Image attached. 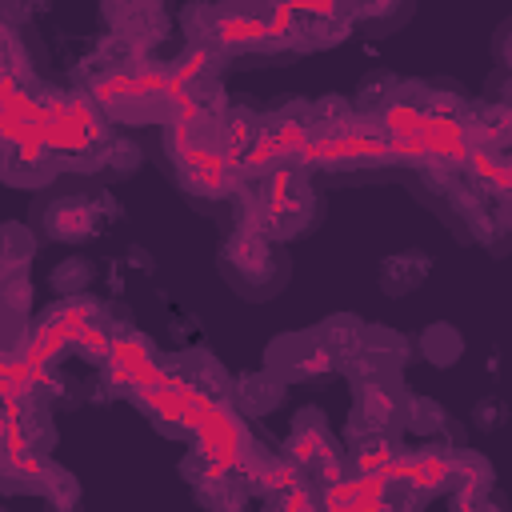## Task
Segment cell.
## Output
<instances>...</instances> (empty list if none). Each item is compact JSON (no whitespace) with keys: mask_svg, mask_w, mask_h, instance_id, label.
<instances>
[{"mask_svg":"<svg viewBox=\"0 0 512 512\" xmlns=\"http://www.w3.org/2000/svg\"><path fill=\"white\" fill-rule=\"evenodd\" d=\"M508 420H512V408H508L504 396H480V400L472 404V424H476L480 432H500Z\"/></svg>","mask_w":512,"mask_h":512,"instance_id":"cell-27","label":"cell"},{"mask_svg":"<svg viewBox=\"0 0 512 512\" xmlns=\"http://www.w3.org/2000/svg\"><path fill=\"white\" fill-rule=\"evenodd\" d=\"M4 316L8 320H28L32 316V276L20 272V276H4Z\"/></svg>","mask_w":512,"mask_h":512,"instance_id":"cell-25","label":"cell"},{"mask_svg":"<svg viewBox=\"0 0 512 512\" xmlns=\"http://www.w3.org/2000/svg\"><path fill=\"white\" fill-rule=\"evenodd\" d=\"M352 388V408H348V424L344 436L356 432H404V416H408V384L404 376H368L348 384Z\"/></svg>","mask_w":512,"mask_h":512,"instance_id":"cell-7","label":"cell"},{"mask_svg":"<svg viewBox=\"0 0 512 512\" xmlns=\"http://www.w3.org/2000/svg\"><path fill=\"white\" fill-rule=\"evenodd\" d=\"M484 100H492V104H500V108L512 112V72L496 68V72L484 80Z\"/></svg>","mask_w":512,"mask_h":512,"instance_id":"cell-29","label":"cell"},{"mask_svg":"<svg viewBox=\"0 0 512 512\" xmlns=\"http://www.w3.org/2000/svg\"><path fill=\"white\" fill-rule=\"evenodd\" d=\"M412 344H416V356L424 360V364H432V368H456L460 364V356H464V332L456 328V324H448V320H432V324H424L416 336H412Z\"/></svg>","mask_w":512,"mask_h":512,"instance_id":"cell-18","label":"cell"},{"mask_svg":"<svg viewBox=\"0 0 512 512\" xmlns=\"http://www.w3.org/2000/svg\"><path fill=\"white\" fill-rule=\"evenodd\" d=\"M316 120H312V100L284 96L272 108H264V140L280 164H304L308 144H312ZM308 168V164H304Z\"/></svg>","mask_w":512,"mask_h":512,"instance_id":"cell-10","label":"cell"},{"mask_svg":"<svg viewBox=\"0 0 512 512\" xmlns=\"http://www.w3.org/2000/svg\"><path fill=\"white\" fill-rule=\"evenodd\" d=\"M400 84H404V80H400L396 72L376 68V72H368V76L360 80V88H356V96H352V108H356V112H368V116H384V112L396 104Z\"/></svg>","mask_w":512,"mask_h":512,"instance_id":"cell-21","label":"cell"},{"mask_svg":"<svg viewBox=\"0 0 512 512\" xmlns=\"http://www.w3.org/2000/svg\"><path fill=\"white\" fill-rule=\"evenodd\" d=\"M400 452H404V436H396V432L348 436V456H352V468L364 484H388L400 468Z\"/></svg>","mask_w":512,"mask_h":512,"instance_id":"cell-14","label":"cell"},{"mask_svg":"<svg viewBox=\"0 0 512 512\" xmlns=\"http://www.w3.org/2000/svg\"><path fill=\"white\" fill-rule=\"evenodd\" d=\"M216 272L244 304H268L292 284V256L288 244H276L256 224H228L224 240L216 244Z\"/></svg>","mask_w":512,"mask_h":512,"instance_id":"cell-3","label":"cell"},{"mask_svg":"<svg viewBox=\"0 0 512 512\" xmlns=\"http://www.w3.org/2000/svg\"><path fill=\"white\" fill-rule=\"evenodd\" d=\"M92 280H96V264H92L88 256H64V260L48 272V288H52L56 296H80V292L92 288Z\"/></svg>","mask_w":512,"mask_h":512,"instance_id":"cell-23","label":"cell"},{"mask_svg":"<svg viewBox=\"0 0 512 512\" xmlns=\"http://www.w3.org/2000/svg\"><path fill=\"white\" fill-rule=\"evenodd\" d=\"M412 356H416L412 336H404V332H396L388 324H368L364 344L340 364V376L348 384L368 380V376H404V368L412 364Z\"/></svg>","mask_w":512,"mask_h":512,"instance_id":"cell-9","label":"cell"},{"mask_svg":"<svg viewBox=\"0 0 512 512\" xmlns=\"http://www.w3.org/2000/svg\"><path fill=\"white\" fill-rule=\"evenodd\" d=\"M264 364L276 376H284L288 384H316V380L340 376V356L320 340L316 324L272 336L264 344Z\"/></svg>","mask_w":512,"mask_h":512,"instance_id":"cell-6","label":"cell"},{"mask_svg":"<svg viewBox=\"0 0 512 512\" xmlns=\"http://www.w3.org/2000/svg\"><path fill=\"white\" fill-rule=\"evenodd\" d=\"M316 332H320V340L340 356V364L364 344V336H368V320L364 316H356V312H328L320 324H316Z\"/></svg>","mask_w":512,"mask_h":512,"instance_id":"cell-19","label":"cell"},{"mask_svg":"<svg viewBox=\"0 0 512 512\" xmlns=\"http://www.w3.org/2000/svg\"><path fill=\"white\" fill-rule=\"evenodd\" d=\"M428 276H432V256L424 248H400V252H388L376 264V284L392 300L412 296L416 288H424Z\"/></svg>","mask_w":512,"mask_h":512,"instance_id":"cell-15","label":"cell"},{"mask_svg":"<svg viewBox=\"0 0 512 512\" xmlns=\"http://www.w3.org/2000/svg\"><path fill=\"white\" fill-rule=\"evenodd\" d=\"M272 4H280V8H292V12H296V0H272Z\"/></svg>","mask_w":512,"mask_h":512,"instance_id":"cell-30","label":"cell"},{"mask_svg":"<svg viewBox=\"0 0 512 512\" xmlns=\"http://www.w3.org/2000/svg\"><path fill=\"white\" fill-rule=\"evenodd\" d=\"M180 20L192 44L212 48L228 64H252L272 24V0H196Z\"/></svg>","mask_w":512,"mask_h":512,"instance_id":"cell-4","label":"cell"},{"mask_svg":"<svg viewBox=\"0 0 512 512\" xmlns=\"http://www.w3.org/2000/svg\"><path fill=\"white\" fill-rule=\"evenodd\" d=\"M180 376H184L188 392H192L208 412L236 404V376L224 372V364H220L208 348L184 352V356H180Z\"/></svg>","mask_w":512,"mask_h":512,"instance_id":"cell-12","label":"cell"},{"mask_svg":"<svg viewBox=\"0 0 512 512\" xmlns=\"http://www.w3.org/2000/svg\"><path fill=\"white\" fill-rule=\"evenodd\" d=\"M4 184L12 188H32V192H44L60 172V156L52 148V140L44 136V128H20V124H8L4 128Z\"/></svg>","mask_w":512,"mask_h":512,"instance_id":"cell-8","label":"cell"},{"mask_svg":"<svg viewBox=\"0 0 512 512\" xmlns=\"http://www.w3.org/2000/svg\"><path fill=\"white\" fill-rule=\"evenodd\" d=\"M340 448H344V444H340V436L332 432L324 408L304 404V408L292 416L288 436H284V456H288L292 464H300V468L308 472V468H316L320 460H328V456L340 452Z\"/></svg>","mask_w":512,"mask_h":512,"instance_id":"cell-11","label":"cell"},{"mask_svg":"<svg viewBox=\"0 0 512 512\" xmlns=\"http://www.w3.org/2000/svg\"><path fill=\"white\" fill-rule=\"evenodd\" d=\"M488 252L500 260L504 252H512V192L492 200V236H488Z\"/></svg>","mask_w":512,"mask_h":512,"instance_id":"cell-26","label":"cell"},{"mask_svg":"<svg viewBox=\"0 0 512 512\" xmlns=\"http://www.w3.org/2000/svg\"><path fill=\"white\" fill-rule=\"evenodd\" d=\"M108 216H120L108 192H40L28 208L40 240L52 244H84L104 232Z\"/></svg>","mask_w":512,"mask_h":512,"instance_id":"cell-5","label":"cell"},{"mask_svg":"<svg viewBox=\"0 0 512 512\" xmlns=\"http://www.w3.org/2000/svg\"><path fill=\"white\" fill-rule=\"evenodd\" d=\"M256 224L276 244L308 240L324 224V188L304 164H280L260 180H248L236 204L232 224Z\"/></svg>","mask_w":512,"mask_h":512,"instance_id":"cell-2","label":"cell"},{"mask_svg":"<svg viewBox=\"0 0 512 512\" xmlns=\"http://www.w3.org/2000/svg\"><path fill=\"white\" fill-rule=\"evenodd\" d=\"M420 0H352V24L364 36H392L416 16Z\"/></svg>","mask_w":512,"mask_h":512,"instance_id":"cell-17","label":"cell"},{"mask_svg":"<svg viewBox=\"0 0 512 512\" xmlns=\"http://www.w3.org/2000/svg\"><path fill=\"white\" fill-rule=\"evenodd\" d=\"M220 112L180 108L160 124V164L176 192L204 216H236L244 192V176L220 132Z\"/></svg>","mask_w":512,"mask_h":512,"instance_id":"cell-1","label":"cell"},{"mask_svg":"<svg viewBox=\"0 0 512 512\" xmlns=\"http://www.w3.org/2000/svg\"><path fill=\"white\" fill-rule=\"evenodd\" d=\"M36 248H40V232L20 224V220H8L4 224V268H0V280L28 272L32 260H36Z\"/></svg>","mask_w":512,"mask_h":512,"instance_id":"cell-22","label":"cell"},{"mask_svg":"<svg viewBox=\"0 0 512 512\" xmlns=\"http://www.w3.org/2000/svg\"><path fill=\"white\" fill-rule=\"evenodd\" d=\"M492 60H496V68L512 72V16H504L492 32Z\"/></svg>","mask_w":512,"mask_h":512,"instance_id":"cell-28","label":"cell"},{"mask_svg":"<svg viewBox=\"0 0 512 512\" xmlns=\"http://www.w3.org/2000/svg\"><path fill=\"white\" fill-rule=\"evenodd\" d=\"M448 432H456V424L448 420V412L432 400V396H416L408 400V416H404V432L400 436H416V440H444Z\"/></svg>","mask_w":512,"mask_h":512,"instance_id":"cell-20","label":"cell"},{"mask_svg":"<svg viewBox=\"0 0 512 512\" xmlns=\"http://www.w3.org/2000/svg\"><path fill=\"white\" fill-rule=\"evenodd\" d=\"M288 388L292 384L284 376H276L268 364H260L256 372H240L236 376V408L244 416H272L284 404Z\"/></svg>","mask_w":512,"mask_h":512,"instance_id":"cell-16","label":"cell"},{"mask_svg":"<svg viewBox=\"0 0 512 512\" xmlns=\"http://www.w3.org/2000/svg\"><path fill=\"white\" fill-rule=\"evenodd\" d=\"M100 16H104L108 32L132 36L148 48H156V40H164V32H168L164 0H100Z\"/></svg>","mask_w":512,"mask_h":512,"instance_id":"cell-13","label":"cell"},{"mask_svg":"<svg viewBox=\"0 0 512 512\" xmlns=\"http://www.w3.org/2000/svg\"><path fill=\"white\" fill-rule=\"evenodd\" d=\"M304 28H308V48L312 52H328V48L344 44L348 36H356L352 16H304Z\"/></svg>","mask_w":512,"mask_h":512,"instance_id":"cell-24","label":"cell"}]
</instances>
